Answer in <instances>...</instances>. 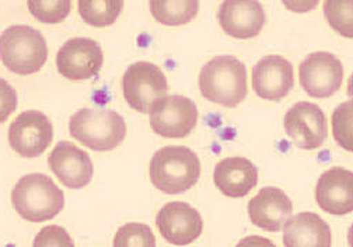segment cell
<instances>
[{
  "label": "cell",
  "instance_id": "6da1fadb",
  "mask_svg": "<svg viewBox=\"0 0 353 247\" xmlns=\"http://www.w3.org/2000/svg\"><path fill=\"white\" fill-rule=\"evenodd\" d=\"M199 89L208 101L237 107L247 96L245 65L232 55L214 57L201 70Z\"/></svg>",
  "mask_w": 353,
  "mask_h": 247
},
{
  "label": "cell",
  "instance_id": "7a4b0ae2",
  "mask_svg": "<svg viewBox=\"0 0 353 247\" xmlns=\"http://www.w3.org/2000/svg\"><path fill=\"white\" fill-rule=\"evenodd\" d=\"M149 176L159 191L168 195L183 194L198 183L201 161L185 146H164L153 155Z\"/></svg>",
  "mask_w": 353,
  "mask_h": 247
},
{
  "label": "cell",
  "instance_id": "3957f363",
  "mask_svg": "<svg viewBox=\"0 0 353 247\" xmlns=\"http://www.w3.org/2000/svg\"><path fill=\"white\" fill-rule=\"evenodd\" d=\"M16 213L28 222L54 219L65 207V194L54 180L42 173L23 176L12 191Z\"/></svg>",
  "mask_w": 353,
  "mask_h": 247
},
{
  "label": "cell",
  "instance_id": "277c9868",
  "mask_svg": "<svg viewBox=\"0 0 353 247\" xmlns=\"http://www.w3.org/2000/svg\"><path fill=\"white\" fill-rule=\"evenodd\" d=\"M48 59V46L41 31L16 24L0 34V61L17 75H32Z\"/></svg>",
  "mask_w": 353,
  "mask_h": 247
},
{
  "label": "cell",
  "instance_id": "5b68a950",
  "mask_svg": "<svg viewBox=\"0 0 353 247\" xmlns=\"http://www.w3.org/2000/svg\"><path fill=\"white\" fill-rule=\"evenodd\" d=\"M69 131L84 146L97 152H108L123 142L126 124L117 111L81 108L70 117Z\"/></svg>",
  "mask_w": 353,
  "mask_h": 247
},
{
  "label": "cell",
  "instance_id": "8992f818",
  "mask_svg": "<svg viewBox=\"0 0 353 247\" xmlns=\"http://www.w3.org/2000/svg\"><path fill=\"white\" fill-rule=\"evenodd\" d=\"M122 90L132 108L146 114L157 100L167 96L168 83L165 75L157 65L141 61L132 63L125 70Z\"/></svg>",
  "mask_w": 353,
  "mask_h": 247
},
{
  "label": "cell",
  "instance_id": "52a82bcc",
  "mask_svg": "<svg viewBox=\"0 0 353 247\" xmlns=\"http://www.w3.org/2000/svg\"><path fill=\"white\" fill-rule=\"evenodd\" d=\"M152 130L164 138H184L198 122L196 104L184 96H165L149 111Z\"/></svg>",
  "mask_w": 353,
  "mask_h": 247
},
{
  "label": "cell",
  "instance_id": "ba28073f",
  "mask_svg": "<svg viewBox=\"0 0 353 247\" xmlns=\"http://www.w3.org/2000/svg\"><path fill=\"white\" fill-rule=\"evenodd\" d=\"M283 126L289 139L304 150L319 149L328 135L324 111L308 101H299L290 107L283 118Z\"/></svg>",
  "mask_w": 353,
  "mask_h": 247
},
{
  "label": "cell",
  "instance_id": "9c48e42d",
  "mask_svg": "<svg viewBox=\"0 0 353 247\" xmlns=\"http://www.w3.org/2000/svg\"><path fill=\"white\" fill-rule=\"evenodd\" d=\"M52 139V122L41 111H24L17 115L9 127V144L12 149L27 159L42 155Z\"/></svg>",
  "mask_w": 353,
  "mask_h": 247
},
{
  "label": "cell",
  "instance_id": "30bf717a",
  "mask_svg": "<svg viewBox=\"0 0 353 247\" xmlns=\"http://www.w3.org/2000/svg\"><path fill=\"white\" fill-rule=\"evenodd\" d=\"M300 85L304 92L316 99L334 96L342 86V62L330 52H313L299 68Z\"/></svg>",
  "mask_w": 353,
  "mask_h": 247
},
{
  "label": "cell",
  "instance_id": "8fae6325",
  "mask_svg": "<svg viewBox=\"0 0 353 247\" xmlns=\"http://www.w3.org/2000/svg\"><path fill=\"white\" fill-rule=\"evenodd\" d=\"M104 54L92 38L76 37L59 48L57 54L58 72L69 80H88L99 76Z\"/></svg>",
  "mask_w": 353,
  "mask_h": 247
},
{
  "label": "cell",
  "instance_id": "7c38bea8",
  "mask_svg": "<svg viewBox=\"0 0 353 247\" xmlns=\"http://www.w3.org/2000/svg\"><path fill=\"white\" fill-rule=\"evenodd\" d=\"M156 225L164 240L174 246L194 243L203 230L201 214L183 201L165 204L156 217Z\"/></svg>",
  "mask_w": 353,
  "mask_h": 247
},
{
  "label": "cell",
  "instance_id": "4fadbf2b",
  "mask_svg": "<svg viewBox=\"0 0 353 247\" xmlns=\"http://www.w3.org/2000/svg\"><path fill=\"white\" fill-rule=\"evenodd\" d=\"M48 164L61 183L72 190L90 184L94 168L90 155L69 141H61L52 149Z\"/></svg>",
  "mask_w": 353,
  "mask_h": 247
},
{
  "label": "cell",
  "instance_id": "5bb4252c",
  "mask_svg": "<svg viewBox=\"0 0 353 247\" xmlns=\"http://www.w3.org/2000/svg\"><path fill=\"white\" fill-rule=\"evenodd\" d=\"M293 85V65L283 57L267 55L252 68V89L263 100H282L290 93Z\"/></svg>",
  "mask_w": 353,
  "mask_h": 247
},
{
  "label": "cell",
  "instance_id": "9a60e30c",
  "mask_svg": "<svg viewBox=\"0 0 353 247\" xmlns=\"http://www.w3.org/2000/svg\"><path fill=\"white\" fill-rule=\"evenodd\" d=\"M319 207L331 215L342 217L353 211V173L343 168L324 172L316 186Z\"/></svg>",
  "mask_w": 353,
  "mask_h": 247
},
{
  "label": "cell",
  "instance_id": "2e32d148",
  "mask_svg": "<svg viewBox=\"0 0 353 247\" xmlns=\"http://www.w3.org/2000/svg\"><path fill=\"white\" fill-rule=\"evenodd\" d=\"M292 213L293 204L290 198L278 187H263L248 202L250 221L267 232H279Z\"/></svg>",
  "mask_w": 353,
  "mask_h": 247
},
{
  "label": "cell",
  "instance_id": "e0dca14e",
  "mask_svg": "<svg viewBox=\"0 0 353 247\" xmlns=\"http://www.w3.org/2000/svg\"><path fill=\"white\" fill-rule=\"evenodd\" d=\"M217 20L230 37L248 39L261 32L265 24V12L256 0H226L219 8Z\"/></svg>",
  "mask_w": 353,
  "mask_h": 247
},
{
  "label": "cell",
  "instance_id": "ac0fdd59",
  "mask_svg": "<svg viewBox=\"0 0 353 247\" xmlns=\"http://www.w3.org/2000/svg\"><path fill=\"white\" fill-rule=\"evenodd\" d=\"M213 181L223 195L243 198L255 188L258 183V170L255 164L245 157H226L216 164Z\"/></svg>",
  "mask_w": 353,
  "mask_h": 247
},
{
  "label": "cell",
  "instance_id": "d6986e66",
  "mask_svg": "<svg viewBox=\"0 0 353 247\" xmlns=\"http://www.w3.org/2000/svg\"><path fill=\"white\" fill-rule=\"evenodd\" d=\"M285 247H331L330 225L314 213H300L283 225Z\"/></svg>",
  "mask_w": 353,
  "mask_h": 247
},
{
  "label": "cell",
  "instance_id": "ffe728a7",
  "mask_svg": "<svg viewBox=\"0 0 353 247\" xmlns=\"http://www.w3.org/2000/svg\"><path fill=\"white\" fill-rule=\"evenodd\" d=\"M153 17L164 26H183L190 23L199 10L198 0H152L149 2Z\"/></svg>",
  "mask_w": 353,
  "mask_h": 247
},
{
  "label": "cell",
  "instance_id": "44dd1931",
  "mask_svg": "<svg viewBox=\"0 0 353 247\" xmlns=\"http://www.w3.org/2000/svg\"><path fill=\"white\" fill-rule=\"evenodd\" d=\"M123 6L121 0H80L79 13L88 26L107 27L117 21Z\"/></svg>",
  "mask_w": 353,
  "mask_h": 247
},
{
  "label": "cell",
  "instance_id": "7402d4cb",
  "mask_svg": "<svg viewBox=\"0 0 353 247\" xmlns=\"http://www.w3.org/2000/svg\"><path fill=\"white\" fill-rule=\"evenodd\" d=\"M112 247H156V237L149 225L130 222L118 229Z\"/></svg>",
  "mask_w": 353,
  "mask_h": 247
},
{
  "label": "cell",
  "instance_id": "603a6c76",
  "mask_svg": "<svg viewBox=\"0 0 353 247\" xmlns=\"http://www.w3.org/2000/svg\"><path fill=\"white\" fill-rule=\"evenodd\" d=\"M31 14L46 24H57L65 20L72 9L70 0H30L27 3Z\"/></svg>",
  "mask_w": 353,
  "mask_h": 247
},
{
  "label": "cell",
  "instance_id": "cb8c5ba5",
  "mask_svg": "<svg viewBox=\"0 0 353 247\" xmlns=\"http://www.w3.org/2000/svg\"><path fill=\"white\" fill-rule=\"evenodd\" d=\"M352 2H334L328 0L324 3V14L330 26L346 38H352Z\"/></svg>",
  "mask_w": 353,
  "mask_h": 247
},
{
  "label": "cell",
  "instance_id": "d4e9b609",
  "mask_svg": "<svg viewBox=\"0 0 353 247\" xmlns=\"http://www.w3.org/2000/svg\"><path fill=\"white\" fill-rule=\"evenodd\" d=\"M332 134L335 141L347 152L352 150V101L339 104L332 114Z\"/></svg>",
  "mask_w": 353,
  "mask_h": 247
},
{
  "label": "cell",
  "instance_id": "484cf974",
  "mask_svg": "<svg viewBox=\"0 0 353 247\" xmlns=\"http://www.w3.org/2000/svg\"><path fill=\"white\" fill-rule=\"evenodd\" d=\"M32 247H74V243L66 229L58 225H48L37 233Z\"/></svg>",
  "mask_w": 353,
  "mask_h": 247
},
{
  "label": "cell",
  "instance_id": "4316f807",
  "mask_svg": "<svg viewBox=\"0 0 353 247\" xmlns=\"http://www.w3.org/2000/svg\"><path fill=\"white\" fill-rule=\"evenodd\" d=\"M17 107V93L12 85L0 77V124L5 122Z\"/></svg>",
  "mask_w": 353,
  "mask_h": 247
},
{
  "label": "cell",
  "instance_id": "83f0119b",
  "mask_svg": "<svg viewBox=\"0 0 353 247\" xmlns=\"http://www.w3.org/2000/svg\"><path fill=\"white\" fill-rule=\"evenodd\" d=\"M236 247H276V244L267 237L252 235L241 239Z\"/></svg>",
  "mask_w": 353,
  "mask_h": 247
},
{
  "label": "cell",
  "instance_id": "f1b7e54d",
  "mask_svg": "<svg viewBox=\"0 0 353 247\" xmlns=\"http://www.w3.org/2000/svg\"><path fill=\"white\" fill-rule=\"evenodd\" d=\"M283 5L288 8V9H290V10H293V12H299V13H304V12H308L310 9H313V8H316L317 6V2H312V3H308V2H294V3H289V2H283Z\"/></svg>",
  "mask_w": 353,
  "mask_h": 247
}]
</instances>
